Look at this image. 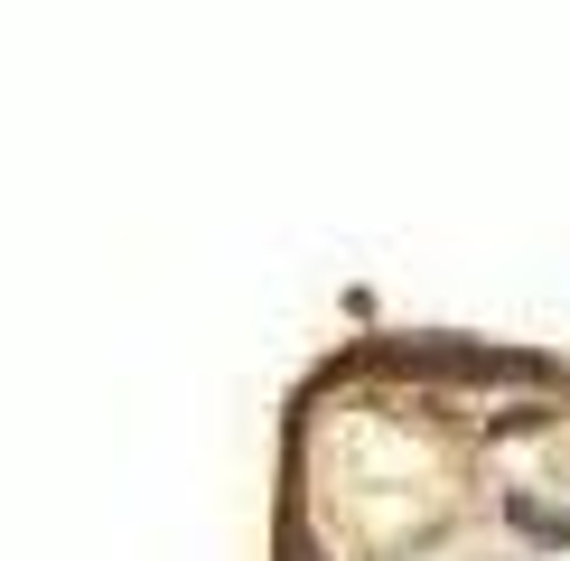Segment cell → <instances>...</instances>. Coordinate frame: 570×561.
Instances as JSON below:
<instances>
[{"mask_svg":"<svg viewBox=\"0 0 570 561\" xmlns=\"http://www.w3.org/2000/svg\"><path fill=\"white\" fill-rule=\"evenodd\" d=\"M272 561H570V356L365 327L291 384Z\"/></svg>","mask_w":570,"mask_h":561,"instance_id":"1","label":"cell"}]
</instances>
